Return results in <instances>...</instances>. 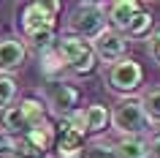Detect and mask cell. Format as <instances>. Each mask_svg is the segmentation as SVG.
<instances>
[{
    "mask_svg": "<svg viewBox=\"0 0 160 158\" xmlns=\"http://www.w3.org/2000/svg\"><path fill=\"white\" fill-rule=\"evenodd\" d=\"M62 120H68L82 136L84 133H98L103 128H109V109L103 106V104H90L84 109H76L73 115L62 117Z\"/></svg>",
    "mask_w": 160,
    "mask_h": 158,
    "instance_id": "obj_6",
    "label": "cell"
},
{
    "mask_svg": "<svg viewBox=\"0 0 160 158\" xmlns=\"http://www.w3.org/2000/svg\"><path fill=\"white\" fill-rule=\"evenodd\" d=\"M109 125L122 139L125 136H141L144 139V133L152 128V123L147 120L138 98H119L114 104V112L109 115Z\"/></svg>",
    "mask_w": 160,
    "mask_h": 158,
    "instance_id": "obj_1",
    "label": "cell"
},
{
    "mask_svg": "<svg viewBox=\"0 0 160 158\" xmlns=\"http://www.w3.org/2000/svg\"><path fill=\"white\" fill-rule=\"evenodd\" d=\"M19 106H22V112H25V120H27V125H30V128L46 120V106H43L41 101H35V98H22V101H19Z\"/></svg>",
    "mask_w": 160,
    "mask_h": 158,
    "instance_id": "obj_18",
    "label": "cell"
},
{
    "mask_svg": "<svg viewBox=\"0 0 160 158\" xmlns=\"http://www.w3.org/2000/svg\"><path fill=\"white\" fill-rule=\"evenodd\" d=\"M106 11V19L111 22V30H117V33H125V27L130 25V19L141 11V6L136 3V0H117V3H109V6H103Z\"/></svg>",
    "mask_w": 160,
    "mask_h": 158,
    "instance_id": "obj_11",
    "label": "cell"
},
{
    "mask_svg": "<svg viewBox=\"0 0 160 158\" xmlns=\"http://www.w3.org/2000/svg\"><path fill=\"white\" fill-rule=\"evenodd\" d=\"M14 147H17V139L0 131V155H11V153H14Z\"/></svg>",
    "mask_w": 160,
    "mask_h": 158,
    "instance_id": "obj_24",
    "label": "cell"
},
{
    "mask_svg": "<svg viewBox=\"0 0 160 158\" xmlns=\"http://www.w3.org/2000/svg\"><path fill=\"white\" fill-rule=\"evenodd\" d=\"M117 158H149L147 155V142L141 136H125L114 144Z\"/></svg>",
    "mask_w": 160,
    "mask_h": 158,
    "instance_id": "obj_14",
    "label": "cell"
},
{
    "mask_svg": "<svg viewBox=\"0 0 160 158\" xmlns=\"http://www.w3.org/2000/svg\"><path fill=\"white\" fill-rule=\"evenodd\" d=\"M52 139H54V128H52V123H49V120H43V123L33 125V128H27V131L22 133V136H19L17 142L43 155V153H46V150L52 147Z\"/></svg>",
    "mask_w": 160,
    "mask_h": 158,
    "instance_id": "obj_12",
    "label": "cell"
},
{
    "mask_svg": "<svg viewBox=\"0 0 160 158\" xmlns=\"http://www.w3.org/2000/svg\"><path fill=\"white\" fill-rule=\"evenodd\" d=\"M68 27H71V35L82 38V41H92L101 30L109 27L106 25V11L98 3H79L71 22H68Z\"/></svg>",
    "mask_w": 160,
    "mask_h": 158,
    "instance_id": "obj_4",
    "label": "cell"
},
{
    "mask_svg": "<svg viewBox=\"0 0 160 158\" xmlns=\"http://www.w3.org/2000/svg\"><path fill=\"white\" fill-rule=\"evenodd\" d=\"M147 155L149 158H160V133L152 136V142H147Z\"/></svg>",
    "mask_w": 160,
    "mask_h": 158,
    "instance_id": "obj_25",
    "label": "cell"
},
{
    "mask_svg": "<svg viewBox=\"0 0 160 158\" xmlns=\"http://www.w3.org/2000/svg\"><path fill=\"white\" fill-rule=\"evenodd\" d=\"M25 57H27V49L22 44V38H14V35L0 38V74L11 76L14 71H19Z\"/></svg>",
    "mask_w": 160,
    "mask_h": 158,
    "instance_id": "obj_10",
    "label": "cell"
},
{
    "mask_svg": "<svg viewBox=\"0 0 160 158\" xmlns=\"http://www.w3.org/2000/svg\"><path fill=\"white\" fill-rule=\"evenodd\" d=\"M8 158H46V155H41V153H35V150H30V147H25V144L17 142V147H14V153Z\"/></svg>",
    "mask_w": 160,
    "mask_h": 158,
    "instance_id": "obj_23",
    "label": "cell"
},
{
    "mask_svg": "<svg viewBox=\"0 0 160 158\" xmlns=\"http://www.w3.org/2000/svg\"><path fill=\"white\" fill-rule=\"evenodd\" d=\"M82 158H117V150H114V144L106 142V139H92L84 147Z\"/></svg>",
    "mask_w": 160,
    "mask_h": 158,
    "instance_id": "obj_19",
    "label": "cell"
},
{
    "mask_svg": "<svg viewBox=\"0 0 160 158\" xmlns=\"http://www.w3.org/2000/svg\"><path fill=\"white\" fill-rule=\"evenodd\" d=\"M46 104L62 120V117L73 115L76 109H79V90L71 87V84H65V82H52L49 93H46Z\"/></svg>",
    "mask_w": 160,
    "mask_h": 158,
    "instance_id": "obj_9",
    "label": "cell"
},
{
    "mask_svg": "<svg viewBox=\"0 0 160 158\" xmlns=\"http://www.w3.org/2000/svg\"><path fill=\"white\" fill-rule=\"evenodd\" d=\"M52 144H54V153L60 158H82V153H84V136L76 131L68 120H60Z\"/></svg>",
    "mask_w": 160,
    "mask_h": 158,
    "instance_id": "obj_8",
    "label": "cell"
},
{
    "mask_svg": "<svg viewBox=\"0 0 160 158\" xmlns=\"http://www.w3.org/2000/svg\"><path fill=\"white\" fill-rule=\"evenodd\" d=\"M14 98H17V82L11 79V76L0 74V109H6L14 104Z\"/></svg>",
    "mask_w": 160,
    "mask_h": 158,
    "instance_id": "obj_21",
    "label": "cell"
},
{
    "mask_svg": "<svg viewBox=\"0 0 160 158\" xmlns=\"http://www.w3.org/2000/svg\"><path fill=\"white\" fill-rule=\"evenodd\" d=\"M22 44H25V49H27V46H33L35 52H43V49H49L52 44H54V30H38V33H27L25 38H22Z\"/></svg>",
    "mask_w": 160,
    "mask_h": 158,
    "instance_id": "obj_20",
    "label": "cell"
},
{
    "mask_svg": "<svg viewBox=\"0 0 160 158\" xmlns=\"http://www.w3.org/2000/svg\"><path fill=\"white\" fill-rule=\"evenodd\" d=\"M90 46H92L95 60H103V63H109V66H111V63H117V60L125 57L128 41H125V35H122V33L106 27V30H101V33L90 41Z\"/></svg>",
    "mask_w": 160,
    "mask_h": 158,
    "instance_id": "obj_5",
    "label": "cell"
},
{
    "mask_svg": "<svg viewBox=\"0 0 160 158\" xmlns=\"http://www.w3.org/2000/svg\"><path fill=\"white\" fill-rule=\"evenodd\" d=\"M152 22H155V19H152L149 11H138V14L130 19V25L125 27V33H122V35H125V38H147Z\"/></svg>",
    "mask_w": 160,
    "mask_h": 158,
    "instance_id": "obj_17",
    "label": "cell"
},
{
    "mask_svg": "<svg viewBox=\"0 0 160 158\" xmlns=\"http://www.w3.org/2000/svg\"><path fill=\"white\" fill-rule=\"evenodd\" d=\"M138 104H141V109H144V115H147L149 123H160V84L144 90V95L138 98Z\"/></svg>",
    "mask_w": 160,
    "mask_h": 158,
    "instance_id": "obj_16",
    "label": "cell"
},
{
    "mask_svg": "<svg viewBox=\"0 0 160 158\" xmlns=\"http://www.w3.org/2000/svg\"><path fill=\"white\" fill-rule=\"evenodd\" d=\"M60 3H30L22 11V33H38V30H54V17Z\"/></svg>",
    "mask_w": 160,
    "mask_h": 158,
    "instance_id": "obj_7",
    "label": "cell"
},
{
    "mask_svg": "<svg viewBox=\"0 0 160 158\" xmlns=\"http://www.w3.org/2000/svg\"><path fill=\"white\" fill-rule=\"evenodd\" d=\"M27 128H30V125H27L25 112H22V106H19V104H11V106L0 109V131H3V133H8V136L19 139Z\"/></svg>",
    "mask_w": 160,
    "mask_h": 158,
    "instance_id": "obj_13",
    "label": "cell"
},
{
    "mask_svg": "<svg viewBox=\"0 0 160 158\" xmlns=\"http://www.w3.org/2000/svg\"><path fill=\"white\" fill-rule=\"evenodd\" d=\"M147 52H149V57L160 66V30L149 35V46H147Z\"/></svg>",
    "mask_w": 160,
    "mask_h": 158,
    "instance_id": "obj_22",
    "label": "cell"
},
{
    "mask_svg": "<svg viewBox=\"0 0 160 158\" xmlns=\"http://www.w3.org/2000/svg\"><path fill=\"white\" fill-rule=\"evenodd\" d=\"M141 79H144V68L130 57H122L106 68V87L122 98H130V93L138 90Z\"/></svg>",
    "mask_w": 160,
    "mask_h": 158,
    "instance_id": "obj_3",
    "label": "cell"
},
{
    "mask_svg": "<svg viewBox=\"0 0 160 158\" xmlns=\"http://www.w3.org/2000/svg\"><path fill=\"white\" fill-rule=\"evenodd\" d=\"M54 49L60 52V57L65 60V68L73 71L76 76H87L95 71V55H92V46L90 41H82L76 35H60L54 38Z\"/></svg>",
    "mask_w": 160,
    "mask_h": 158,
    "instance_id": "obj_2",
    "label": "cell"
},
{
    "mask_svg": "<svg viewBox=\"0 0 160 158\" xmlns=\"http://www.w3.org/2000/svg\"><path fill=\"white\" fill-rule=\"evenodd\" d=\"M38 60H41V71L49 76V79H54L57 74H62V71H65V60L60 57V52L54 49V44H52L49 49L38 52Z\"/></svg>",
    "mask_w": 160,
    "mask_h": 158,
    "instance_id": "obj_15",
    "label": "cell"
}]
</instances>
